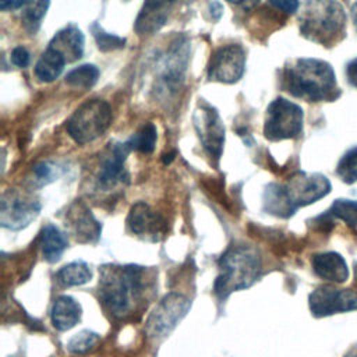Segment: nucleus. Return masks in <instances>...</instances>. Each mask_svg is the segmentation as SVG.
Masks as SVG:
<instances>
[{
  "label": "nucleus",
  "instance_id": "nucleus-41",
  "mask_svg": "<svg viewBox=\"0 0 357 357\" xmlns=\"http://www.w3.org/2000/svg\"><path fill=\"white\" fill-rule=\"evenodd\" d=\"M354 280H356V286H357V262L354 264Z\"/></svg>",
  "mask_w": 357,
  "mask_h": 357
},
{
  "label": "nucleus",
  "instance_id": "nucleus-35",
  "mask_svg": "<svg viewBox=\"0 0 357 357\" xmlns=\"http://www.w3.org/2000/svg\"><path fill=\"white\" fill-rule=\"evenodd\" d=\"M346 74H347V79L349 82L357 88V57L353 59L346 68Z\"/></svg>",
  "mask_w": 357,
  "mask_h": 357
},
{
  "label": "nucleus",
  "instance_id": "nucleus-5",
  "mask_svg": "<svg viewBox=\"0 0 357 357\" xmlns=\"http://www.w3.org/2000/svg\"><path fill=\"white\" fill-rule=\"evenodd\" d=\"M112 123V109L102 99L82 103L68 119L67 132L79 145L88 144L105 134Z\"/></svg>",
  "mask_w": 357,
  "mask_h": 357
},
{
  "label": "nucleus",
  "instance_id": "nucleus-14",
  "mask_svg": "<svg viewBox=\"0 0 357 357\" xmlns=\"http://www.w3.org/2000/svg\"><path fill=\"white\" fill-rule=\"evenodd\" d=\"M66 226L78 243H96L100 238L102 225L91 209L81 201H75L67 211Z\"/></svg>",
  "mask_w": 357,
  "mask_h": 357
},
{
  "label": "nucleus",
  "instance_id": "nucleus-12",
  "mask_svg": "<svg viewBox=\"0 0 357 357\" xmlns=\"http://www.w3.org/2000/svg\"><path fill=\"white\" fill-rule=\"evenodd\" d=\"M245 70V53L240 45L218 49L208 64V78L223 84L237 82Z\"/></svg>",
  "mask_w": 357,
  "mask_h": 357
},
{
  "label": "nucleus",
  "instance_id": "nucleus-16",
  "mask_svg": "<svg viewBox=\"0 0 357 357\" xmlns=\"http://www.w3.org/2000/svg\"><path fill=\"white\" fill-rule=\"evenodd\" d=\"M127 142L110 144L107 153L103 156L100 163V170L98 173V183L102 188L109 190L116 184L128 180V174L124 169V162L130 152Z\"/></svg>",
  "mask_w": 357,
  "mask_h": 357
},
{
  "label": "nucleus",
  "instance_id": "nucleus-4",
  "mask_svg": "<svg viewBox=\"0 0 357 357\" xmlns=\"http://www.w3.org/2000/svg\"><path fill=\"white\" fill-rule=\"evenodd\" d=\"M346 25L344 7L337 0H305L300 14L301 33L317 43L329 45Z\"/></svg>",
  "mask_w": 357,
  "mask_h": 357
},
{
  "label": "nucleus",
  "instance_id": "nucleus-26",
  "mask_svg": "<svg viewBox=\"0 0 357 357\" xmlns=\"http://www.w3.org/2000/svg\"><path fill=\"white\" fill-rule=\"evenodd\" d=\"M156 138H158L156 127L152 123H146L134 135H131L126 142L131 151L151 153L155 149Z\"/></svg>",
  "mask_w": 357,
  "mask_h": 357
},
{
  "label": "nucleus",
  "instance_id": "nucleus-15",
  "mask_svg": "<svg viewBox=\"0 0 357 357\" xmlns=\"http://www.w3.org/2000/svg\"><path fill=\"white\" fill-rule=\"evenodd\" d=\"M190 43L185 36H177L169 46L162 63V82L169 89H177L188 64Z\"/></svg>",
  "mask_w": 357,
  "mask_h": 357
},
{
  "label": "nucleus",
  "instance_id": "nucleus-17",
  "mask_svg": "<svg viewBox=\"0 0 357 357\" xmlns=\"http://www.w3.org/2000/svg\"><path fill=\"white\" fill-rule=\"evenodd\" d=\"M177 0H145L135 20L134 29L138 35H152L158 32L170 15Z\"/></svg>",
  "mask_w": 357,
  "mask_h": 357
},
{
  "label": "nucleus",
  "instance_id": "nucleus-29",
  "mask_svg": "<svg viewBox=\"0 0 357 357\" xmlns=\"http://www.w3.org/2000/svg\"><path fill=\"white\" fill-rule=\"evenodd\" d=\"M100 336L96 332H92L89 329L79 331L75 333L67 343V350L73 354H84L95 349V346L99 343Z\"/></svg>",
  "mask_w": 357,
  "mask_h": 357
},
{
  "label": "nucleus",
  "instance_id": "nucleus-18",
  "mask_svg": "<svg viewBox=\"0 0 357 357\" xmlns=\"http://www.w3.org/2000/svg\"><path fill=\"white\" fill-rule=\"evenodd\" d=\"M85 38L81 29L75 25H67L56 35L49 43V47L60 53L67 63L75 61L84 54Z\"/></svg>",
  "mask_w": 357,
  "mask_h": 357
},
{
  "label": "nucleus",
  "instance_id": "nucleus-36",
  "mask_svg": "<svg viewBox=\"0 0 357 357\" xmlns=\"http://www.w3.org/2000/svg\"><path fill=\"white\" fill-rule=\"evenodd\" d=\"M25 0H0V8L3 11L7 10H18L21 7H24Z\"/></svg>",
  "mask_w": 357,
  "mask_h": 357
},
{
  "label": "nucleus",
  "instance_id": "nucleus-3",
  "mask_svg": "<svg viewBox=\"0 0 357 357\" xmlns=\"http://www.w3.org/2000/svg\"><path fill=\"white\" fill-rule=\"evenodd\" d=\"M219 273L213 291L219 300H226L233 291L251 287L262 271V259L251 245H233L227 248L218 262Z\"/></svg>",
  "mask_w": 357,
  "mask_h": 357
},
{
  "label": "nucleus",
  "instance_id": "nucleus-21",
  "mask_svg": "<svg viewBox=\"0 0 357 357\" xmlns=\"http://www.w3.org/2000/svg\"><path fill=\"white\" fill-rule=\"evenodd\" d=\"M67 244H68L67 236L57 226L52 223L43 226L40 231V247H42V255L47 262L50 264L57 262L61 258L63 252L66 251Z\"/></svg>",
  "mask_w": 357,
  "mask_h": 357
},
{
  "label": "nucleus",
  "instance_id": "nucleus-34",
  "mask_svg": "<svg viewBox=\"0 0 357 357\" xmlns=\"http://www.w3.org/2000/svg\"><path fill=\"white\" fill-rule=\"evenodd\" d=\"M275 8L286 13V14H294L298 10L300 1L298 0H268Z\"/></svg>",
  "mask_w": 357,
  "mask_h": 357
},
{
  "label": "nucleus",
  "instance_id": "nucleus-6",
  "mask_svg": "<svg viewBox=\"0 0 357 357\" xmlns=\"http://www.w3.org/2000/svg\"><path fill=\"white\" fill-rule=\"evenodd\" d=\"M303 109L284 98H276L266 109L264 135L271 141L296 138L303 130Z\"/></svg>",
  "mask_w": 357,
  "mask_h": 357
},
{
  "label": "nucleus",
  "instance_id": "nucleus-10",
  "mask_svg": "<svg viewBox=\"0 0 357 357\" xmlns=\"http://www.w3.org/2000/svg\"><path fill=\"white\" fill-rule=\"evenodd\" d=\"M310 311L317 318L337 312L357 310V293L349 289H337L331 284H321L308 296Z\"/></svg>",
  "mask_w": 357,
  "mask_h": 357
},
{
  "label": "nucleus",
  "instance_id": "nucleus-28",
  "mask_svg": "<svg viewBox=\"0 0 357 357\" xmlns=\"http://www.w3.org/2000/svg\"><path fill=\"white\" fill-rule=\"evenodd\" d=\"M331 218L343 220L346 225L357 226V201L356 199H336L326 211Z\"/></svg>",
  "mask_w": 357,
  "mask_h": 357
},
{
  "label": "nucleus",
  "instance_id": "nucleus-39",
  "mask_svg": "<svg viewBox=\"0 0 357 357\" xmlns=\"http://www.w3.org/2000/svg\"><path fill=\"white\" fill-rule=\"evenodd\" d=\"M343 357H357V343H354Z\"/></svg>",
  "mask_w": 357,
  "mask_h": 357
},
{
  "label": "nucleus",
  "instance_id": "nucleus-37",
  "mask_svg": "<svg viewBox=\"0 0 357 357\" xmlns=\"http://www.w3.org/2000/svg\"><path fill=\"white\" fill-rule=\"evenodd\" d=\"M209 13L213 20H219L223 14V6L219 1H212L209 4Z\"/></svg>",
  "mask_w": 357,
  "mask_h": 357
},
{
  "label": "nucleus",
  "instance_id": "nucleus-30",
  "mask_svg": "<svg viewBox=\"0 0 357 357\" xmlns=\"http://www.w3.org/2000/svg\"><path fill=\"white\" fill-rule=\"evenodd\" d=\"M91 32L95 38L98 49L102 50V52L117 50V49L124 47V45H126V38H121L119 35L106 32L98 22H93L91 25Z\"/></svg>",
  "mask_w": 357,
  "mask_h": 357
},
{
  "label": "nucleus",
  "instance_id": "nucleus-32",
  "mask_svg": "<svg viewBox=\"0 0 357 357\" xmlns=\"http://www.w3.org/2000/svg\"><path fill=\"white\" fill-rule=\"evenodd\" d=\"M33 181L42 187L46 185L52 181H54L60 174H61V167L53 162H39L38 165L33 166Z\"/></svg>",
  "mask_w": 357,
  "mask_h": 357
},
{
  "label": "nucleus",
  "instance_id": "nucleus-27",
  "mask_svg": "<svg viewBox=\"0 0 357 357\" xmlns=\"http://www.w3.org/2000/svg\"><path fill=\"white\" fill-rule=\"evenodd\" d=\"M49 4H50V0H25L22 21L25 28L31 33H35L40 26V22L46 15Z\"/></svg>",
  "mask_w": 357,
  "mask_h": 357
},
{
  "label": "nucleus",
  "instance_id": "nucleus-19",
  "mask_svg": "<svg viewBox=\"0 0 357 357\" xmlns=\"http://www.w3.org/2000/svg\"><path fill=\"white\" fill-rule=\"evenodd\" d=\"M312 269L317 276L321 279L333 282V283H343L349 278V268L344 258L333 251L315 254L311 259Z\"/></svg>",
  "mask_w": 357,
  "mask_h": 357
},
{
  "label": "nucleus",
  "instance_id": "nucleus-25",
  "mask_svg": "<svg viewBox=\"0 0 357 357\" xmlns=\"http://www.w3.org/2000/svg\"><path fill=\"white\" fill-rule=\"evenodd\" d=\"M99 78V70L93 64H81L66 75V82L74 88L89 89Z\"/></svg>",
  "mask_w": 357,
  "mask_h": 357
},
{
  "label": "nucleus",
  "instance_id": "nucleus-20",
  "mask_svg": "<svg viewBox=\"0 0 357 357\" xmlns=\"http://www.w3.org/2000/svg\"><path fill=\"white\" fill-rule=\"evenodd\" d=\"M82 308L71 296H59L52 305L50 319L57 331H68L81 321Z\"/></svg>",
  "mask_w": 357,
  "mask_h": 357
},
{
  "label": "nucleus",
  "instance_id": "nucleus-1",
  "mask_svg": "<svg viewBox=\"0 0 357 357\" xmlns=\"http://www.w3.org/2000/svg\"><path fill=\"white\" fill-rule=\"evenodd\" d=\"M284 89L307 102L333 100L340 92L332 66L324 60L301 57L283 68Z\"/></svg>",
  "mask_w": 357,
  "mask_h": 357
},
{
  "label": "nucleus",
  "instance_id": "nucleus-13",
  "mask_svg": "<svg viewBox=\"0 0 357 357\" xmlns=\"http://www.w3.org/2000/svg\"><path fill=\"white\" fill-rule=\"evenodd\" d=\"M127 226L132 234L153 243L159 241L167 229L166 220L142 201L130 208Z\"/></svg>",
  "mask_w": 357,
  "mask_h": 357
},
{
  "label": "nucleus",
  "instance_id": "nucleus-23",
  "mask_svg": "<svg viewBox=\"0 0 357 357\" xmlns=\"http://www.w3.org/2000/svg\"><path fill=\"white\" fill-rule=\"evenodd\" d=\"M264 209L278 218H290L294 215L284 197L282 184L276 183L269 184L264 191Z\"/></svg>",
  "mask_w": 357,
  "mask_h": 357
},
{
  "label": "nucleus",
  "instance_id": "nucleus-31",
  "mask_svg": "<svg viewBox=\"0 0 357 357\" xmlns=\"http://www.w3.org/2000/svg\"><path fill=\"white\" fill-rule=\"evenodd\" d=\"M336 174L347 184L357 181V146L349 149L339 160Z\"/></svg>",
  "mask_w": 357,
  "mask_h": 357
},
{
  "label": "nucleus",
  "instance_id": "nucleus-7",
  "mask_svg": "<svg viewBox=\"0 0 357 357\" xmlns=\"http://www.w3.org/2000/svg\"><path fill=\"white\" fill-rule=\"evenodd\" d=\"M191 308V300L181 293L166 294L153 308L145 324V335L151 340H162Z\"/></svg>",
  "mask_w": 357,
  "mask_h": 357
},
{
  "label": "nucleus",
  "instance_id": "nucleus-22",
  "mask_svg": "<svg viewBox=\"0 0 357 357\" xmlns=\"http://www.w3.org/2000/svg\"><path fill=\"white\" fill-rule=\"evenodd\" d=\"M66 63L60 53L47 47L35 64V75L42 82H52L63 73Z\"/></svg>",
  "mask_w": 357,
  "mask_h": 357
},
{
  "label": "nucleus",
  "instance_id": "nucleus-8",
  "mask_svg": "<svg viewBox=\"0 0 357 357\" xmlns=\"http://www.w3.org/2000/svg\"><path fill=\"white\" fill-rule=\"evenodd\" d=\"M282 187L290 208L296 212L298 208L310 205L329 194L331 181L319 173L297 172Z\"/></svg>",
  "mask_w": 357,
  "mask_h": 357
},
{
  "label": "nucleus",
  "instance_id": "nucleus-2",
  "mask_svg": "<svg viewBox=\"0 0 357 357\" xmlns=\"http://www.w3.org/2000/svg\"><path fill=\"white\" fill-rule=\"evenodd\" d=\"M144 289V268L139 265H103L99 278V298L116 318L127 317Z\"/></svg>",
  "mask_w": 357,
  "mask_h": 357
},
{
  "label": "nucleus",
  "instance_id": "nucleus-11",
  "mask_svg": "<svg viewBox=\"0 0 357 357\" xmlns=\"http://www.w3.org/2000/svg\"><path fill=\"white\" fill-rule=\"evenodd\" d=\"M40 202L25 194L10 190L1 197L0 223L8 230L26 227L40 212Z\"/></svg>",
  "mask_w": 357,
  "mask_h": 357
},
{
  "label": "nucleus",
  "instance_id": "nucleus-33",
  "mask_svg": "<svg viewBox=\"0 0 357 357\" xmlns=\"http://www.w3.org/2000/svg\"><path fill=\"white\" fill-rule=\"evenodd\" d=\"M29 60H31L29 53H28V50L24 46H17V47L13 49V52H11V61H13L14 66H17L20 68H24V67H26L29 64Z\"/></svg>",
  "mask_w": 357,
  "mask_h": 357
},
{
  "label": "nucleus",
  "instance_id": "nucleus-38",
  "mask_svg": "<svg viewBox=\"0 0 357 357\" xmlns=\"http://www.w3.org/2000/svg\"><path fill=\"white\" fill-rule=\"evenodd\" d=\"M226 1H229V3H231V4H237V6H254V4H257L258 3V0H226Z\"/></svg>",
  "mask_w": 357,
  "mask_h": 357
},
{
  "label": "nucleus",
  "instance_id": "nucleus-24",
  "mask_svg": "<svg viewBox=\"0 0 357 357\" xmlns=\"http://www.w3.org/2000/svg\"><path fill=\"white\" fill-rule=\"evenodd\" d=\"M57 280L66 286V287H73V286H82L88 283L92 278V272L88 266L86 262L84 261H73L64 266H61L57 273H56Z\"/></svg>",
  "mask_w": 357,
  "mask_h": 357
},
{
  "label": "nucleus",
  "instance_id": "nucleus-40",
  "mask_svg": "<svg viewBox=\"0 0 357 357\" xmlns=\"http://www.w3.org/2000/svg\"><path fill=\"white\" fill-rule=\"evenodd\" d=\"M351 20H353V24H354V26L357 29V1L351 7Z\"/></svg>",
  "mask_w": 357,
  "mask_h": 357
},
{
  "label": "nucleus",
  "instance_id": "nucleus-9",
  "mask_svg": "<svg viewBox=\"0 0 357 357\" xmlns=\"http://www.w3.org/2000/svg\"><path fill=\"white\" fill-rule=\"evenodd\" d=\"M194 127L208 155L219 160L225 144V126L218 110L201 100L192 116Z\"/></svg>",
  "mask_w": 357,
  "mask_h": 357
}]
</instances>
